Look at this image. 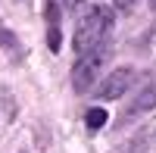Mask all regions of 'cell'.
I'll use <instances>...</instances> for the list:
<instances>
[{
    "label": "cell",
    "mask_w": 156,
    "mask_h": 153,
    "mask_svg": "<svg viewBox=\"0 0 156 153\" xmlns=\"http://www.w3.org/2000/svg\"><path fill=\"white\" fill-rule=\"evenodd\" d=\"M112 28V9L109 6H94L81 19V25L75 28V50L78 53H87L94 47H103V37Z\"/></svg>",
    "instance_id": "cell-1"
},
{
    "label": "cell",
    "mask_w": 156,
    "mask_h": 153,
    "mask_svg": "<svg viewBox=\"0 0 156 153\" xmlns=\"http://www.w3.org/2000/svg\"><path fill=\"white\" fill-rule=\"evenodd\" d=\"M106 59H109L106 47H94V50H87V53H81L75 59V66H72V87L78 94L90 91V87L100 81V69H103Z\"/></svg>",
    "instance_id": "cell-2"
},
{
    "label": "cell",
    "mask_w": 156,
    "mask_h": 153,
    "mask_svg": "<svg viewBox=\"0 0 156 153\" xmlns=\"http://www.w3.org/2000/svg\"><path fill=\"white\" fill-rule=\"evenodd\" d=\"M131 81H134V72L131 69H115L112 75L100 78L97 94H100V100H119V97H125L128 87H131Z\"/></svg>",
    "instance_id": "cell-3"
},
{
    "label": "cell",
    "mask_w": 156,
    "mask_h": 153,
    "mask_svg": "<svg viewBox=\"0 0 156 153\" xmlns=\"http://www.w3.org/2000/svg\"><path fill=\"white\" fill-rule=\"evenodd\" d=\"M153 106H156V87H144V91H140V94L131 100V106L122 112V119H119V122L125 125V122H131L134 116H140V112H147V109H153Z\"/></svg>",
    "instance_id": "cell-4"
},
{
    "label": "cell",
    "mask_w": 156,
    "mask_h": 153,
    "mask_svg": "<svg viewBox=\"0 0 156 153\" xmlns=\"http://www.w3.org/2000/svg\"><path fill=\"white\" fill-rule=\"evenodd\" d=\"M44 16H47V44H50V50L56 53L59 44H62V37H59V3H56V0H47Z\"/></svg>",
    "instance_id": "cell-5"
},
{
    "label": "cell",
    "mask_w": 156,
    "mask_h": 153,
    "mask_svg": "<svg viewBox=\"0 0 156 153\" xmlns=\"http://www.w3.org/2000/svg\"><path fill=\"white\" fill-rule=\"evenodd\" d=\"M106 109H100V106H94V109H87V116H84V122H87V128L90 131H100L103 125H106Z\"/></svg>",
    "instance_id": "cell-6"
},
{
    "label": "cell",
    "mask_w": 156,
    "mask_h": 153,
    "mask_svg": "<svg viewBox=\"0 0 156 153\" xmlns=\"http://www.w3.org/2000/svg\"><path fill=\"white\" fill-rule=\"evenodd\" d=\"M81 3H84V0H66V6H69V9H78Z\"/></svg>",
    "instance_id": "cell-7"
},
{
    "label": "cell",
    "mask_w": 156,
    "mask_h": 153,
    "mask_svg": "<svg viewBox=\"0 0 156 153\" xmlns=\"http://www.w3.org/2000/svg\"><path fill=\"white\" fill-rule=\"evenodd\" d=\"M115 3H119V6L125 9V6H131V3H134V0H115Z\"/></svg>",
    "instance_id": "cell-8"
},
{
    "label": "cell",
    "mask_w": 156,
    "mask_h": 153,
    "mask_svg": "<svg viewBox=\"0 0 156 153\" xmlns=\"http://www.w3.org/2000/svg\"><path fill=\"white\" fill-rule=\"evenodd\" d=\"M150 9H153V12H156V0H150Z\"/></svg>",
    "instance_id": "cell-9"
}]
</instances>
